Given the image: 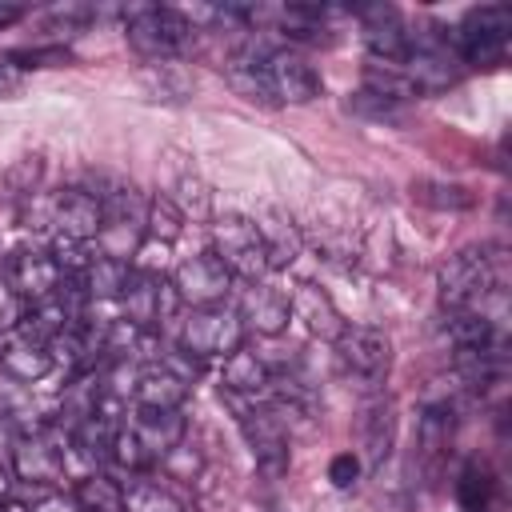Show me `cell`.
Segmentation results:
<instances>
[{
	"instance_id": "obj_1",
	"label": "cell",
	"mask_w": 512,
	"mask_h": 512,
	"mask_svg": "<svg viewBox=\"0 0 512 512\" xmlns=\"http://www.w3.org/2000/svg\"><path fill=\"white\" fill-rule=\"evenodd\" d=\"M504 280H508V272H504V256L500 252H488V248L456 252L440 268V304L448 312L480 308V300L492 296V292H500Z\"/></svg>"
},
{
	"instance_id": "obj_2",
	"label": "cell",
	"mask_w": 512,
	"mask_h": 512,
	"mask_svg": "<svg viewBox=\"0 0 512 512\" xmlns=\"http://www.w3.org/2000/svg\"><path fill=\"white\" fill-rule=\"evenodd\" d=\"M124 28H128V44L156 64L184 56L196 36V24L176 8H132Z\"/></svg>"
},
{
	"instance_id": "obj_3",
	"label": "cell",
	"mask_w": 512,
	"mask_h": 512,
	"mask_svg": "<svg viewBox=\"0 0 512 512\" xmlns=\"http://www.w3.org/2000/svg\"><path fill=\"white\" fill-rule=\"evenodd\" d=\"M512 32V8L508 4H480L472 12H464L452 48L460 56V64H476V68H492L504 60V44Z\"/></svg>"
},
{
	"instance_id": "obj_4",
	"label": "cell",
	"mask_w": 512,
	"mask_h": 512,
	"mask_svg": "<svg viewBox=\"0 0 512 512\" xmlns=\"http://www.w3.org/2000/svg\"><path fill=\"white\" fill-rule=\"evenodd\" d=\"M460 56L452 48V36L440 32H424V36H408V52L400 60V72L408 76L416 96H432L444 92L460 80Z\"/></svg>"
},
{
	"instance_id": "obj_5",
	"label": "cell",
	"mask_w": 512,
	"mask_h": 512,
	"mask_svg": "<svg viewBox=\"0 0 512 512\" xmlns=\"http://www.w3.org/2000/svg\"><path fill=\"white\" fill-rule=\"evenodd\" d=\"M212 256L228 268V276H240L248 284L264 280V272H268L264 240L248 216H224L212 224Z\"/></svg>"
},
{
	"instance_id": "obj_6",
	"label": "cell",
	"mask_w": 512,
	"mask_h": 512,
	"mask_svg": "<svg viewBox=\"0 0 512 512\" xmlns=\"http://www.w3.org/2000/svg\"><path fill=\"white\" fill-rule=\"evenodd\" d=\"M244 340V324L236 308L212 304V308H192L180 324V352L204 360V356H228Z\"/></svg>"
},
{
	"instance_id": "obj_7",
	"label": "cell",
	"mask_w": 512,
	"mask_h": 512,
	"mask_svg": "<svg viewBox=\"0 0 512 512\" xmlns=\"http://www.w3.org/2000/svg\"><path fill=\"white\" fill-rule=\"evenodd\" d=\"M332 344H336V360L344 364V372L364 384H380L392 368V340L372 324H344V332Z\"/></svg>"
},
{
	"instance_id": "obj_8",
	"label": "cell",
	"mask_w": 512,
	"mask_h": 512,
	"mask_svg": "<svg viewBox=\"0 0 512 512\" xmlns=\"http://www.w3.org/2000/svg\"><path fill=\"white\" fill-rule=\"evenodd\" d=\"M240 428L244 440L256 456V468L264 476H280L288 468V428L284 416L272 404H244L240 408Z\"/></svg>"
},
{
	"instance_id": "obj_9",
	"label": "cell",
	"mask_w": 512,
	"mask_h": 512,
	"mask_svg": "<svg viewBox=\"0 0 512 512\" xmlns=\"http://www.w3.org/2000/svg\"><path fill=\"white\" fill-rule=\"evenodd\" d=\"M4 280H8V288H12L24 304H40V300H52V296L60 292L64 272H60L56 256L44 252V248H16V252L8 256Z\"/></svg>"
},
{
	"instance_id": "obj_10",
	"label": "cell",
	"mask_w": 512,
	"mask_h": 512,
	"mask_svg": "<svg viewBox=\"0 0 512 512\" xmlns=\"http://www.w3.org/2000/svg\"><path fill=\"white\" fill-rule=\"evenodd\" d=\"M172 288H176V300H184L192 308H212V304H224L232 276L212 252H200V256H188L176 264Z\"/></svg>"
},
{
	"instance_id": "obj_11",
	"label": "cell",
	"mask_w": 512,
	"mask_h": 512,
	"mask_svg": "<svg viewBox=\"0 0 512 512\" xmlns=\"http://www.w3.org/2000/svg\"><path fill=\"white\" fill-rule=\"evenodd\" d=\"M120 304H124V320L140 332H152L172 308H176V288L156 276V272H128V284L120 292Z\"/></svg>"
},
{
	"instance_id": "obj_12",
	"label": "cell",
	"mask_w": 512,
	"mask_h": 512,
	"mask_svg": "<svg viewBox=\"0 0 512 512\" xmlns=\"http://www.w3.org/2000/svg\"><path fill=\"white\" fill-rule=\"evenodd\" d=\"M264 80L276 104H308L320 96V76L312 72V64L284 48H272L264 56Z\"/></svg>"
},
{
	"instance_id": "obj_13",
	"label": "cell",
	"mask_w": 512,
	"mask_h": 512,
	"mask_svg": "<svg viewBox=\"0 0 512 512\" xmlns=\"http://www.w3.org/2000/svg\"><path fill=\"white\" fill-rule=\"evenodd\" d=\"M356 16H360V36H364L368 52L380 56L384 64H400L408 52V36H412L404 28L400 12L392 4H364V8H356Z\"/></svg>"
},
{
	"instance_id": "obj_14",
	"label": "cell",
	"mask_w": 512,
	"mask_h": 512,
	"mask_svg": "<svg viewBox=\"0 0 512 512\" xmlns=\"http://www.w3.org/2000/svg\"><path fill=\"white\" fill-rule=\"evenodd\" d=\"M52 224H56V236L88 244V240L100 236L104 208H100V200L88 188H64L52 200Z\"/></svg>"
},
{
	"instance_id": "obj_15",
	"label": "cell",
	"mask_w": 512,
	"mask_h": 512,
	"mask_svg": "<svg viewBox=\"0 0 512 512\" xmlns=\"http://www.w3.org/2000/svg\"><path fill=\"white\" fill-rule=\"evenodd\" d=\"M132 400H136V408H144V412H176V408L188 400V376L176 372L168 360L148 364V368L136 372Z\"/></svg>"
},
{
	"instance_id": "obj_16",
	"label": "cell",
	"mask_w": 512,
	"mask_h": 512,
	"mask_svg": "<svg viewBox=\"0 0 512 512\" xmlns=\"http://www.w3.org/2000/svg\"><path fill=\"white\" fill-rule=\"evenodd\" d=\"M236 316H240L244 328H256L260 336H276V332L288 328V316H292V312H288V300H284L276 288H268L264 280H252V284L240 292Z\"/></svg>"
},
{
	"instance_id": "obj_17",
	"label": "cell",
	"mask_w": 512,
	"mask_h": 512,
	"mask_svg": "<svg viewBox=\"0 0 512 512\" xmlns=\"http://www.w3.org/2000/svg\"><path fill=\"white\" fill-rule=\"evenodd\" d=\"M52 352H48V344H40V340H32V336H24V332H4L0 336V368L16 380V384H36L40 376H48L52 372Z\"/></svg>"
},
{
	"instance_id": "obj_18",
	"label": "cell",
	"mask_w": 512,
	"mask_h": 512,
	"mask_svg": "<svg viewBox=\"0 0 512 512\" xmlns=\"http://www.w3.org/2000/svg\"><path fill=\"white\" fill-rule=\"evenodd\" d=\"M288 312H292L316 340H336V336L344 332V320H340L332 296H328L320 284H308V280L296 284V292H292V300H288Z\"/></svg>"
},
{
	"instance_id": "obj_19",
	"label": "cell",
	"mask_w": 512,
	"mask_h": 512,
	"mask_svg": "<svg viewBox=\"0 0 512 512\" xmlns=\"http://www.w3.org/2000/svg\"><path fill=\"white\" fill-rule=\"evenodd\" d=\"M12 468L28 484H56L64 480V456L48 436H20L12 444Z\"/></svg>"
},
{
	"instance_id": "obj_20",
	"label": "cell",
	"mask_w": 512,
	"mask_h": 512,
	"mask_svg": "<svg viewBox=\"0 0 512 512\" xmlns=\"http://www.w3.org/2000/svg\"><path fill=\"white\" fill-rule=\"evenodd\" d=\"M392 444H396V404L388 396H376L360 416V448L368 468H380L392 456Z\"/></svg>"
},
{
	"instance_id": "obj_21",
	"label": "cell",
	"mask_w": 512,
	"mask_h": 512,
	"mask_svg": "<svg viewBox=\"0 0 512 512\" xmlns=\"http://www.w3.org/2000/svg\"><path fill=\"white\" fill-rule=\"evenodd\" d=\"M124 424L116 420V412H112V404H96V412L92 416H84L76 428H72V448L84 456V460H92V464H104V460H112V444H116V432H120Z\"/></svg>"
},
{
	"instance_id": "obj_22",
	"label": "cell",
	"mask_w": 512,
	"mask_h": 512,
	"mask_svg": "<svg viewBox=\"0 0 512 512\" xmlns=\"http://www.w3.org/2000/svg\"><path fill=\"white\" fill-rule=\"evenodd\" d=\"M252 224H256V232H260V240H264L268 268H288V264L300 256V248H304L300 228H296L280 208H264Z\"/></svg>"
},
{
	"instance_id": "obj_23",
	"label": "cell",
	"mask_w": 512,
	"mask_h": 512,
	"mask_svg": "<svg viewBox=\"0 0 512 512\" xmlns=\"http://www.w3.org/2000/svg\"><path fill=\"white\" fill-rule=\"evenodd\" d=\"M184 416H180V408L176 412H144L140 408V416H136V424H132V432H136V440H140V448H144V456L152 460V464H160V456L164 452H172L180 440H184Z\"/></svg>"
},
{
	"instance_id": "obj_24",
	"label": "cell",
	"mask_w": 512,
	"mask_h": 512,
	"mask_svg": "<svg viewBox=\"0 0 512 512\" xmlns=\"http://www.w3.org/2000/svg\"><path fill=\"white\" fill-rule=\"evenodd\" d=\"M448 444H452V412H448V404H432V408H424V416H420L416 456H420V464L428 468V476L440 472V464H444V456H448Z\"/></svg>"
},
{
	"instance_id": "obj_25",
	"label": "cell",
	"mask_w": 512,
	"mask_h": 512,
	"mask_svg": "<svg viewBox=\"0 0 512 512\" xmlns=\"http://www.w3.org/2000/svg\"><path fill=\"white\" fill-rule=\"evenodd\" d=\"M268 384H272V372H268V364H264L256 352L236 348V352L224 356V388H228V392L256 400V396L268 392Z\"/></svg>"
},
{
	"instance_id": "obj_26",
	"label": "cell",
	"mask_w": 512,
	"mask_h": 512,
	"mask_svg": "<svg viewBox=\"0 0 512 512\" xmlns=\"http://www.w3.org/2000/svg\"><path fill=\"white\" fill-rule=\"evenodd\" d=\"M124 284H128V264L112 256H92L88 268L80 272V288L88 300H120Z\"/></svg>"
},
{
	"instance_id": "obj_27",
	"label": "cell",
	"mask_w": 512,
	"mask_h": 512,
	"mask_svg": "<svg viewBox=\"0 0 512 512\" xmlns=\"http://www.w3.org/2000/svg\"><path fill=\"white\" fill-rule=\"evenodd\" d=\"M72 496H76L80 512H124V488L104 472L84 476Z\"/></svg>"
},
{
	"instance_id": "obj_28",
	"label": "cell",
	"mask_w": 512,
	"mask_h": 512,
	"mask_svg": "<svg viewBox=\"0 0 512 512\" xmlns=\"http://www.w3.org/2000/svg\"><path fill=\"white\" fill-rule=\"evenodd\" d=\"M124 512H184V504L164 484L136 476V480L124 484Z\"/></svg>"
},
{
	"instance_id": "obj_29",
	"label": "cell",
	"mask_w": 512,
	"mask_h": 512,
	"mask_svg": "<svg viewBox=\"0 0 512 512\" xmlns=\"http://www.w3.org/2000/svg\"><path fill=\"white\" fill-rule=\"evenodd\" d=\"M180 232H184V212L176 208V200L156 196V200L148 204V212H144V236L168 248V244H172Z\"/></svg>"
},
{
	"instance_id": "obj_30",
	"label": "cell",
	"mask_w": 512,
	"mask_h": 512,
	"mask_svg": "<svg viewBox=\"0 0 512 512\" xmlns=\"http://www.w3.org/2000/svg\"><path fill=\"white\" fill-rule=\"evenodd\" d=\"M412 196H416L420 204H428V208H440V212H464V208L472 204L468 188L444 184V180H420V184H412Z\"/></svg>"
},
{
	"instance_id": "obj_31",
	"label": "cell",
	"mask_w": 512,
	"mask_h": 512,
	"mask_svg": "<svg viewBox=\"0 0 512 512\" xmlns=\"http://www.w3.org/2000/svg\"><path fill=\"white\" fill-rule=\"evenodd\" d=\"M348 112L360 116V120H380V124L404 120V104H396V100H388V96H376V92H368V88H360V92L348 96Z\"/></svg>"
},
{
	"instance_id": "obj_32",
	"label": "cell",
	"mask_w": 512,
	"mask_h": 512,
	"mask_svg": "<svg viewBox=\"0 0 512 512\" xmlns=\"http://www.w3.org/2000/svg\"><path fill=\"white\" fill-rule=\"evenodd\" d=\"M456 492H460V508H464V512H488V500H492V480H488V472H484V468L468 464V468L460 472Z\"/></svg>"
},
{
	"instance_id": "obj_33",
	"label": "cell",
	"mask_w": 512,
	"mask_h": 512,
	"mask_svg": "<svg viewBox=\"0 0 512 512\" xmlns=\"http://www.w3.org/2000/svg\"><path fill=\"white\" fill-rule=\"evenodd\" d=\"M112 460H116L120 468H128V472H140V468H148V464H152V460L144 456V448H140V440H136V432H132V428H120V432H116Z\"/></svg>"
},
{
	"instance_id": "obj_34",
	"label": "cell",
	"mask_w": 512,
	"mask_h": 512,
	"mask_svg": "<svg viewBox=\"0 0 512 512\" xmlns=\"http://www.w3.org/2000/svg\"><path fill=\"white\" fill-rule=\"evenodd\" d=\"M160 468H164V472H172V476H180V480H192V476H196V468H200V456L180 440L172 452H164V456H160Z\"/></svg>"
},
{
	"instance_id": "obj_35",
	"label": "cell",
	"mask_w": 512,
	"mask_h": 512,
	"mask_svg": "<svg viewBox=\"0 0 512 512\" xmlns=\"http://www.w3.org/2000/svg\"><path fill=\"white\" fill-rule=\"evenodd\" d=\"M328 480H332V488L348 492L360 480V456L356 452H336L332 464H328Z\"/></svg>"
},
{
	"instance_id": "obj_36",
	"label": "cell",
	"mask_w": 512,
	"mask_h": 512,
	"mask_svg": "<svg viewBox=\"0 0 512 512\" xmlns=\"http://www.w3.org/2000/svg\"><path fill=\"white\" fill-rule=\"evenodd\" d=\"M24 320V300L8 288V280H0V332H16Z\"/></svg>"
},
{
	"instance_id": "obj_37",
	"label": "cell",
	"mask_w": 512,
	"mask_h": 512,
	"mask_svg": "<svg viewBox=\"0 0 512 512\" xmlns=\"http://www.w3.org/2000/svg\"><path fill=\"white\" fill-rule=\"evenodd\" d=\"M20 84H24V68L12 56H0V96L20 92Z\"/></svg>"
},
{
	"instance_id": "obj_38",
	"label": "cell",
	"mask_w": 512,
	"mask_h": 512,
	"mask_svg": "<svg viewBox=\"0 0 512 512\" xmlns=\"http://www.w3.org/2000/svg\"><path fill=\"white\" fill-rule=\"evenodd\" d=\"M28 512H80V504H76V496H48Z\"/></svg>"
},
{
	"instance_id": "obj_39",
	"label": "cell",
	"mask_w": 512,
	"mask_h": 512,
	"mask_svg": "<svg viewBox=\"0 0 512 512\" xmlns=\"http://www.w3.org/2000/svg\"><path fill=\"white\" fill-rule=\"evenodd\" d=\"M20 16H24V4H16V0H0V32L12 28Z\"/></svg>"
},
{
	"instance_id": "obj_40",
	"label": "cell",
	"mask_w": 512,
	"mask_h": 512,
	"mask_svg": "<svg viewBox=\"0 0 512 512\" xmlns=\"http://www.w3.org/2000/svg\"><path fill=\"white\" fill-rule=\"evenodd\" d=\"M0 512H28V504H24V500H12V496H4V500H0Z\"/></svg>"
},
{
	"instance_id": "obj_41",
	"label": "cell",
	"mask_w": 512,
	"mask_h": 512,
	"mask_svg": "<svg viewBox=\"0 0 512 512\" xmlns=\"http://www.w3.org/2000/svg\"><path fill=\"white\" fill-rule=\"evenodd\" d=\"M8 496V472H4V464H0V500Z\"/></svg>"
}]
</instances>
